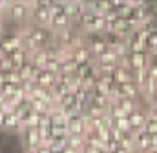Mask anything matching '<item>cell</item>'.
<instances>
[{
    "instance_id": "16",
    "label": "cell",
    "mask_w": 157,
    "mask_h": 153,
    "mask_svg": "<svg viewBox=\"0 0 157 153\" xmlns=\"http://www.w3.org/2000/svg\"><path fill=\"white\" fill-rule=\"evenodd\" d=\"M57 2H71V0H57Z\"/></svg>"
},
{
    "instance_id": "10",
    "label": "cell",
    "mask_w": 157,
    "mask_h": 153,
    "mask_svg": "<svg viewBox=\"0 0 157 153\" xmlns=\"http://www.w3.org/2000/svg\"><path fill=\"white\" fill-rule=\"evenodd\" d=\"M117 104L126 111V115H130L132 111H135L139 106H141V102H139V99H132V97H119V100H117Z\"/></svg>"
},
{
    "instance_id": "6",
    "label": "cell",
    "mask_w": 157,
    "mask_h": 153,
    "mask_svg": "<svg viewBox=\"0 0 157 153\" xmlns=\"http://www.w3.org/2000/svg\"><path fill=\"white\" fill-rule=\"evenodd\" d=\"M146 117H148V110H146V108H143V106H139L135 111H132V113L128 115V118H130V124H132V131H133V133L144 128Z\"/></svg>"
},
{
    "instance_id": "12",
    "label": "cell",
    "mask_w": 157,
    "mask_h": 153,
    "mask_svg": "<svg viewBox=\"0 0 157 153\" xmlns=\"http://www.w3.org/2000/svg\"><path fill=\"white\" fill-rule=\"evenodd\" d=\"M66 148H73L82 151L84 148V135H73V133H68V146Z\"/></svg>"
},
{
    "instance_id": "1",
    "label": "cell",
    "mask_w": 157,
    "mask_h": 153,
    "mask_svg": "<svg viewBox=\"0 0 157 153\" xmlns=\"http://www.w3.org/2000/svg\"><path fill=\"white\" fill-rule=\"evenodd\" d=\"M71 26V18L64 13V7H62V2H57L53 7H51V20H49V28L59 33L62 31L64 28Z\"/></svg>"
},
{
    "instance_id": "11",
    "label": "cell",
    "mask_w": 157,
    "mask_h": 153,
    "mask_svg": "<svg viewBox=\"0 0 157 153\" xmlns=\"http://www.w3.org/2000/svg\"><path fill=\"white\" fill-rule=\"evenodd\" d=\"M29 60H31L37 68H46V64H48V60H49V55L46 53L44 47H40V49H37V51L29 53Z\"/></svg>"
},
{
    "instance_id": "8",
    "label": "cell",
    "mask_w": 157,
    "mask_h": 153,
    "mask_svg": "<svg viewBox=\"0 0 157 153\" xmlns=\"http://www.w3.org/2000/svg\"><path fill=\"white\" fill-rule=\"evenodd\" d=\"M35 82L39 86H44V88H53V84L57 82V73H53L46 68H40L37 76H35Z\"/></svg>"
},
{
    "instance_id": "3",
    "label": "cell",
    "mask_w": 157,
    "mask_h": 153,
    "mask_svg": "<svg viewBox=\"0 0 157 153\" xmlns=\"http://www.w3.org/2000/svg\"><path fill=\"white\" fill-rule=\"evenodd\" d=\"M49 20H51V9L49 7H42V6H33L31 7L29 24H33V26H49Z\"/></svg>"
},
{
    "instance_id": "15",
    "label": "cell",
    "mask_w": 157,
    "mask_h": 153,
    "mask_svg": "<svg viewBox=\"0 0 157 153\" xmlns=\"http://www.w3.org/2000/svg\"><path fill=\"white\" fill-rule=\"evenodd\" d=\"M11 2H26V4H31V0H11Z\"/></svg>"
},
{
    "instance_id": "4",
    "label": "cell",
    "mask_w": 157,
    "mask_h": 153,
    "mask_svg": "<svg viewBox=\"0 0 157 153\" xmlns=\"http://www.w3.org/2000/svg\"><path fill=\"white\" fill-rule=\"evenodd\" d=\"M135 137V148L137 153H152L154 151V146H152V135L144 129H139L133 133Z\"/></svg>"
},
{
    "instance_id": "13",
    "label": "cell",
    "mask_w": 157,
    "mask_h": 153,
    "mask_svg": "<svg viewBox=\"0 0 157 153\" xmlns=\"http://www.w3.org/2000/svg\"><path fill=\"white\" fill-rule=\"evenodd\" d=\"M144 131H148L150 135H157V115L150 113L148 111V117H146V122H144Z\"/></svg>"
},
{
    "instance_id": "2",
    "label": "cell",
    "mask_w": 157,
    "mask_h": 153,
    "mask_svg": "<svg viewBox=\"0 0 157 153\" xmlns=\"http://www.w3.org/2000/svg\"><path fill=\"white\" fill-rule=\"evenodd\" d=\"M18 137H20V142H22V148L28 150V151H33L40 144L39 128H35V126H24V129L18 133Z\"/></svg>"
},
{
    "instance_id": "5",
    "label": "cell",
    "mask_w": 157,
    "mask_h": 153,
    "mask_svg": "<svg viewBox=\"0 0 157 153\" xmlns=\"http://www.w3.org/2000/svg\"><path fill=\"white\" fill-rule=\"evenodd\" d=\"M130 68L132 69H144L150 66V51H130Z\"/></svg>"
},
{
    "instance_id": "17",
    "label": "cell",
    "mask_w": 157,
    "mask_h": 153,
    "mask_svg": "<svg viewBox=\"0 0 157 153\" xmlns=\"http://www.w3.org/2000/svg\"><path fill=\"white\" fill-rule=\"evenodd\" d=\"M152 153H157V150H154V151H152Z\"/></svg>"
},
{
    "instance_id": "9",
    "label": "cell",
    "mask_w": 157,
    "mask_h": 153,
    "mask_svg": "<svg viewBox=\"0 0 157 153\" xmlns=\"http://www.w3.org/2000/svg\"><path fill=\"white\" fill-rule=\"evenodd\" d=\"M119 86H121V95L132 97V99H139L141 97V86L135 80H128V82L119 84Z\"/></svg>"
},
{
    "instance_id": "7",
    "label": "cell",
    "mask_w": 157,
    "mask_h": 153,
    "mask_svg": "<svg viewBox=\"0 0 157 153\" xmlns=\"http://www.w3.org/2000/svg\"><path fill=\"white\" fill-rule=\"evenodd\" d=\"M7 55H9V58H11V62H13V68H15V69H17V68H20L22 64H26V62L29 60V51H28L24 46L15 47V49H13V51H9Z\"/></svg>"
},
{
    "instance_id": "14",
    "label": "cell",
    "mask_w": 157,
    "mask_h": 153,
    "mask_svg": "<svg viewBox=\"0 0 157 153\" xmlns=\"http://www.w3.org/2000/svg\"><path fill=\"white\" fill-rule=\"evenodd\" d=\"M4 122H6V113L0 111V131H4Z\"/></svg>"
}]
</instances>
